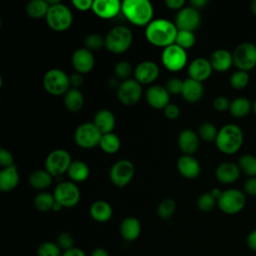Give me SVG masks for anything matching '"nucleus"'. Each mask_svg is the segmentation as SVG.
I'll return each mask as SVG.
<instances>
[{
    "label": "nucleus",
    "mask_w": 256,
    "mask_h": 256,
    "mask_svg": "<svg viewBox=\"0 0 256 256\" xmlns=\"http://www.w3.org/2000/svg\"><path fill=\"white\" fill-rule=\"evenodd\" d=\"M178 29L174 22L164 18L153 19L145 29V37L149 43L166 48L175 43Z\"/></svg>",
    "instance_id": "obj_1"
},
{
    "label": "nucleus",
    "mask_w": 256,
    "mask_h": 256,
    "mask_svg": "<svg viewBox=\"0 0 256 256\" xmlns=\"http://www.w3.org/2000/svg\"><path fill=\"white\" fill-rule=\"evenodd\" d=\"M121 13L133 25L146 27L153 20L154 8L148 0H124Z\"/></svg>",
    "instance_id": "obj_2"
},
{
    "label": "nucleus",
    "mask_w": 256,
    "mask_h": 256,
    "mask_svg": "<svg viewBox=\"0 0 256 256\" xmlns=\"http://www.w3.org/2000/svg\"><path fill=\"white\" fill-rule=\"evenodd\" d=\"M215 142L220 152L232 155L242 146L243 132L236 124H226L218 131Z\"/></svg>",
    "instance_id": "obj_3"
},
{
    "label": "nucleus",
    "mask_w": 256,
    "mask_h": 256,
    "mask_svg": "<svg viewBox=\"0 0 256 256\" xmlns=\"http://www.w3.org/2000/svg\"><path fill=\"white\" fill-rule=\"evenodd\" d=\"M133 41L131 30L124 25L113 27L105 36V48L114 53L121 54L126 52Z\"/></svg>",
    "instance_id": "obj_4"
},
{
    "label": "nucleus",
    "mask_w": 256,
    "mask_h": 256,
    "mask_svg": "<svg viewBox=\"0 0 256 256\" xmlns=\"http://www.w3.org/2000/svg\"><path fill=\"white\" fill-rule=\"evenodd\" d=\"M45 19L47 25L52 30L61 32L67 30L71 26L73 22V15L68 6L59 2L58 4L49 6Z\"/></svg>",
    "instance_id": "obj_5"
},
{
    "label": "nucleus",
    "mask_w": 256,
    "mask_h": 256,
    "mask_svg": "<svg viewBox=\"0 0 256 256\" xmlns=\"http://www.w3.org/2000/svg\"><path fill=\"white\" fill-rule=\"evenodd\" d=\"M43 87L51 95H64L70 88L69 76L61 69L53 68L43 76Z\"/></svg>",
    "instance_id": "obj_6"
},
{
    "label": "nucleus",
    "mask_w": 256,
    "mask_h": 256,
    "mask_svg": "<svg viewBox=\"0 0 256 256\" xmlns=\"http://www.w3.org/2000/svg\"><path fill=\"white\" fill-rule=\"evenodd\" d=\"M246 204L245 194L238 189H227L217 200L219 209L228 215H234L243 210Z\"/></svg>",
    "instance_id": "obj_7"
},
{
    "label": "nucleus",
    "mask_w": 256,
    "mask_h": 256,
    "mask_svg": "<svg viewBox=\"0 0 256 256\" xmlns=\"http://www.w3.org/2000/svg\"><path fill=\"white\" fill-rule=\"evenodd\" d=\"M102 135L103 134L93 122H85L76 128L74 141L77 146L84 149H90L99 146Z\"/></svg>",
    "instance_id": "obj_8"
},
{
    "label": "nucleus",
    "mask_w": 256,
    "mask_h": 256,
    "mask_svg": "<svg viewBox=\"0 0 256 256\" xmlns=\"http://www.w3.org/2000/svg\"><path fill=\"white\" fill-rule=\"evenodd\" d=\"M55 201L62 205L63 208L75 207L81 198L80 189L72 181H64L59 183L53 192Z\"/></svg>",
    "instance_id": "obj_9"
},
{
    "label": "nucleus",
    "mask_w": 256,
    "mask_h": 256,
    "mask_svg": "<svg viewBox=\"0 0 256 256\" xmlns=\"http://www.w3.org/2000/svg\"><path fill=\"white\" fill-rule=\"evenodd\" d=\"M233 55V65H235L238 70L250 71L256 66V46L250 42H243L239 44Z\"/></svg>",
    "instance_id": "obj_10"
},
{
    "label": "nucleus",
    "mask_w": 256,
    "mask_h": 256,
    "mask_svg": "<svg viewBox=\"0 0 256 256\" xmlns=\"http://www.w3.org/2000/svg\"><path fill=\"white\" fill-rule=\"evenodd\" d=\"M72 163L71 156L64 149H55L51 151L45 160V170L52 176H60L68 171Z\"/></svg>",
    "instance_id": "obj_11"
},
{
    "label": "nucleus",
    "mask_w": 256,
    "mask_h": 256,
    "mask_svg": "<svg viewBox=\"0 0 256 256\" xmlns=\"http://www.w3.org/2000/svg\"><path fill=\"white\" fill-rule=\"evenodd\" d=\"M161 61L166 69L173 72L180 71L187 64L186 50L175 43L167 46L162 51Z\"/></svg>",
    "instance_id": "obj_12"
},
{
    "label": "nucleus",
    "mask_w": 256,
    "mask_h": 256,
    "mask_svg": "<svg viewBox=\"0 0 256 256\" xmlns=\"http://www.w3.org/2000/svg\"><path fill=\"white\" fill-rule=\"evenodd\" d=\"M135 173L134 164L127 159H122L115 162L109 171V177L111 182L119 187H125L130 183Z\"/></svg>",
    "instance_id": "obj_13"
},
{
    "label": "nucleus",
    "mask_w": 256,
    "mask_h": 256,
    "mask_svg": "<svg viewBox=\"0 0 256 256\" xmlns=\"http://www.w3.org/2000/svg\"><path fill=\"white\" fill-rule=\"evenodd\" d=\"M142 96V85L135 79H127L120 82L117 89L119 101L126 106L136 104Z\"/></svg>",
    "instance_id": "obj_14"
},
{
    "label": "nucleus",
    "mask_w": 256,
    "mask_h": 256,
    "mask_svg": "<svg viewBox=\"0 0 256 256\" xmlns=\"http://www.w3.org/2000/svg\"><path fill=\"white\" fill-rule=\"evenodd\" d=\"M175 25L178 30L192 31L196 30L201 23V16L199 10L192 6L183 7L179 10L175 17Z\"/></svg>",
    "instance_id": "obj_15"
},
{
    "label": "nucleus",
    "mask_w": 256,
    "mask_h": 256,
    "mask_svg": "<svg viewBox=\"0 0 256 256\" xmlns=\"http://www.w3.org/2000/svg\"><path fill=\"white\" fill-rule=\"evenodd\" d=\"M71 62L75 71L83 75L89 73L93 69L95 59L92 52L84 47L78 48L73 52Z\"/></svg>",
    "instance_id": "obj_16"
},
{
    "label": "nucleus",
    "mask_w": 256,
    "mask_h": 256,
    "mask_svg": "<svg viewBox=\"0 0 256 256\" xmlns=\"http://www.w3.org/2000/svg\"><path fill=\"white\" fill-rule=\"evenodd\" d=\"M160 74L158 65L150 60L140 62L134 69L135 80L142 84H150L154 82Z\"/></svg>",
    "instance_id": "obj_17"
},
{
    "label": "nucleus",
    "mask_w": 256,
    "mask_h": 256,
    "mask_svg": "<svg viewBox=\"0 0 256 256\" xmlns=\"http://www.w3.org/2000/svg\"><path fill=\"white\" fill-rule=\"evenodd\" d=\"M122 2L119 0H94L93 13L102 19H112L121 12Z\"/></svg>",
    "instance_id": "obj_18"
},
{
    "label": "nucleus",
    "mask_w": 256,
    "mask_h": 256,
    "mask_svg": "<svg viewBox=\"0 0 256 256\" xmlns=\"http://www.w3.org/2000/svg\"><path fill=\"white\" fill-rule=\"evenodd\" d=\"M145 98L152 108L164 109L169 104L170 94L164 86L152 85L146 90Z\"/></svg>",
    "instance_id": "obj_19"
},
{
    "label": "nucleus",
    "mask_w": 256,
    "mask_h": 256,
    "mask_svg": "<svg viewBox=\"0 0 256 256\" xmlns=\"http://www.w3.org/2000/svg\"><path fill=\"white\" fill-rule=\"evenodd\" d=\"M213 68L210 61L202 57L194 59L188 66L189 78H192L201 83L210 77Z\"/></svg>",
    "instance_id": "obj_20"
},
{
    "label": "nucleus",
    "mask_w": 256,
    "mask_h": 256,
    "mask_svg": "<svg viewBox=\"0 0 256 256\" xmlns=\"http://www.w3.org/2000/svg\"><path fill=\"white\" fill-rule=\"evenodd\" d=\"M119 232L122 239L126 242H133L137 240L141 234L140 221L133 216L124 218L120 223Z\"/></svg>",
    "instance_id": "obj_21"
},
{
    "label": "nucleus",
    "mask_w": 256,
    "mask_h": 256,
    "mask_svg": "<svg viewBox=\"0 0 256 256\" xmlns=\"http://www.w3.org/2000/svg\"><path fill=\"white\" fill-rule=\"evenodd\" d=\"M178 172L187 179H194L200 174L201 168L198 160L193 155H182L177 161Z\"/></svg>",
    "instance_id": "obj_22"
},
{
    "label": "nucleus",
    "mask_w": 256,
    "mask_h": 256,
    "mask_svg": "<svg viewBox=\"0 0 256 256\" xmlns=\"http://www.w3.org/2000/svg\"><path fill=\"white\" fill-rule=\"evenodd\" d=\"M178 146L184 155H193L199 148V135L190 129H184L178 136Z\"/></svg>",
    "instance_id": "obj_23"
},
{
    "label": "nucleus",
    "mask_w": 256,
    "mask_h": 256,
    "mask_svg": "<svg viewBox=\"0 0 256 256\" xmlns=\"http://www.w3.org/2000/svg\"><path fill=\"white\" fill-rule=\"evenodd\" d=\"M240 168L232 162H224L217 166L215 170L216 179L224 184H230L240 177Z\"/></svg>",
    "instance_id": "obj_24"
},
{
    "label": "nucleus",
    "mask_w": 256,
    "mask_h": 256,
    "mask_svg": "<svg viewBox=\"0 0 256 256\" xmlns=\"http://www.w3.org/2000/svg\"><path fill=\"white\" fill-rule=\"evenodd\" d=\"M203 85L201 82L196 81L192 78H186L183 80V88L181 92V96L187 102L195 103L199 101L203 96Z\"/></svg>",
    "instance_id": "obj_25"
},
{
    "label": "nucleus",
    "mask_w": 256,
    "mask_h": 256,
    "mask_svg": "<svg viewBox=\"0 0 256 256\" xmlns=\"http://www.w3.org/2000/svg\"><path fill=\"white\" fill-rule=\"evenodd\" d=\"M209 61L213 70L225 72L233 65V55L226 49H217L211 54Z\"/></svg>",
    "instance_id": "obj_26"
},
{
    "label": "nucleus",
    "mask_w": 256,
    "mask_h": 256,
    "mask_svg": "<svg viewBox=\"0 0 256 256\" xmlns=\"http://www.w3.org/2000/svg\"><path fill=\"white\" fill-rule=\"evenodd\" d=\"M93 123L102 134H107L113 131L116 121L112 111L108 109H101L94 115Z\"/></svg>",
    "instance_id": "obj_27"
},
{
    "label": "nucleus",
    "mask_w": 256,
    "mask_h": 256,
    "mask_svg": "<svg viewBox=\"0 0 256 256\" xmlns=\"http://www.w3.org/2000/svg\"><path fill=\"white\" fill-rule=\"evenodd\" d=\"M19 183V173L15 165L2 168L0 171V190L3 192L12 191Z\"/></svg>",
    "instance_id": "obj_28"
},
{
    "label": "nucleus",
    "mask_w": 256,
    "mask_h": 256,
    "mask_svg": "<svg viewBox=\"0 0 256 256\" xmlns=\"http://www.w3.org/2000/svg\"><path fill=\"white\" fill-rule=\"evenodd\" d=\"M89 212L92 219L100 223L109 221L113 215V209L111 205L104 200H97L93 202L90 206Z\"/></svg>",
    "instance_id": "obj_29"
},
{
    "label": "nucleus",
    "mask_w": 256,
    "mask_h": 256,
    "mask_svg": "<svg viewBox=\"0 0 256 256\" xmlns=\"http://www.w3.org/2000/svg\"><path fill=\"white\" fill-rule=\"evenodd\" d=\"M64 105L70 112H78L84 105L82 92L77 88H70L64 94Z\"/></svg>",
    "instance_id": "obj_30"
},
{
    "label": "nucleus",
    "mask_w": 256,
    "mask_h": 256,
    "mask_svg": "<svg viewBox=\"0 0 256 256\" xmlns=\"http://www.w3.org/2000/svg\"><path fill=\"white\" fill-rule=\"evenodd\" d=\"M89 173H90V170L88 165L81 160L72 161L67 171L68 177L74 183L85 181L89 177Z\"/></svg>",
    "instance_id": "obj_31"
},
{
    "label": "nucleus",
    "mask_w": 256,
    "mask_h": 256,
    "mask_svg": "<svg viewBox=\"0 0 256 256\" xmlns=\"http://www.w3.org/2000/svg\"><path fill=\"white\" fill-rule=\"evenodd\" d=\"M52 177L46 170H35L29 175V184L35 189L42 190L51 185Z\"/></svg>",
    "instance_id": "obj_32"
},
{
    "label": "nucleus",
    "mask_w": 256,
    "mask_h": 256,
    "mask_svg": "<svg viewBox=\"0 0 256 256\" xmlns=\"http://www.w3.org/2000/svg\"><path fill=\"white\" fill-rule=\"evenodd\" d=\"M49 10L47 0H31L26 5V12L30 18L41 19L45 18Z\"/></svg>",
    "instance_id": "obj_33"
},
{
    "label": "nucleus",
    "mask_w": 256,
    "mask_h": 256,
    "mask_svg": "<svg viewBox=\"0 0 256 256\" xmlns=\"http://www.w3.org/2000/svg\"><path fill=\"white\" fill-rule=\"evenodd\" d=\"M251 108H252V104L247 98L239 97L234 99L232 102H230L229 111L232 116L236 118H242L250 113Z\"/></svg>",
    "instance_id": "obj_34"
},
{
    "label": "nucleus",
    "mask_w": 256,
    "mask_h": 256,
    "mask_svg": "<svg viewBox=\"0 0 256 256\" xmlns=\"http://www.w3.org/2000/svg\"><path fill=\"white\" fill-rule=\"evenodd\" d=\"M121 146V141L119 137L111 132L107 134H103L99 143V147L107 154H114L116 153Z\"/></svg>",
    "instance_id": "obj_35"
},
{
    "label": "nucleus",
    "mask_w": 256,
    "mask_h": 256,
    "mask_svg": "<svg viewBox=\"0 0 256 256\" xmlns=\"http://www.w3.org/2000/svg\"><path fill=\"white\" fill-rule=\"evenodd\" d=\"M55 204V198L53 194L48 192H40L34 199L35 208L40 212H48L53 210Z\"/></svg>",
    "instance_id": "obj_36"
},
{
    "label": "nucleus",
    "mask_w": 256,
    "mask_h": 256,
    "mask_svg": "<svg viewBox=\"0 0 256 256\" xmlns=\"http://www.w3.org/2000/svg\"><path fill=\"white\" fill-rule=\"evenodd\" d=\"M177 204L172 198L163 199L157 206V215L163 220H169L176 211Z\"/></svg>",
    "instance_id": "obj_37"
},
{
    "label": "nucleus",
    "mask_w": 256,
    "mask_h": 256,
    "mask_svg": "<svg viewBox=\"0 0 256 256\" xmlns=\"http://www.w3.org/2000/svg\"><path fill=\"white\" fill-rule=\"evenodd\" d=\"M238 166L240 170L250 176L256 177V157L251 154H244L239 158Z\"/></svg>",
    "instance_id": "obj_38"
},
{
    "label": "nucleus",
    "mask_w": 256,
    "mask_h": 256,
    "mask_svg": "<svg viewBox=\"0 0 256 256\" xmlns=\"http://www.w3.org/2000/svg\"><path fill=\"white\" fill-rule=\"evenodd\" d=\"M62 253L63 251L61 248L53 241L42 242L36 250L37 256H62Z\"/></svg>",
    "instance_id": "obj_39"
},
{
    "label": "nucleus",
    "mask_w": 256,
    "mask_h": 256,
    "mask_svg": "<svg viewBox=\"0 0 256 256\" xmlns=\"http://www.w3.org/2000/svg\"><path fill=\"white\" fill-rule=\"evenodd\" d=\"M196 42V37L194 32L187 31V30H178L175 44L180 46L181 48L187 50L194 46Z\"/></svg>",
    "instance_id": "obj_40"
},
{
    "label": "nucleus",
    "mask_w": 256,
    "mask_h": 256,
    "mask_svg": "<svg viewBox=\"0 0 256 256\" xmlns=\"http://www.w3.org/2000/svg\"><path fill=\"white\" fill-rule=\"evenodd\" d=\"M85 48L89 51H99L103 47H105V38H103L100 34L91 33L86 36L84 41Z\"/></svg>",
    "instance_id": "obj_41"
},
{
    "label": "nucleus",
    "mask_w": 256,
    "mask_h": 256,
    "mask_svg": "<svg viewBox=\"0 0 256 256\" xmlns=\"http://www.w3.org/2000/svg\"><path fill=\"white\" fill-rule=\"evenodd\" d=\"M249 74L246 71L237 70L230 77V84L236 90H241L245 88L249 83Z\"/></svg>",
    "instance_id": "obj_42"
},
{
    "label": "nucleus",
    "mask_w": 256,
    "mask_h": 256,
    "mask_svg": "<svg viewBox=\"0 0 256 256\" xmlns=\"http://www.w3.org/2000/svg\"><path fill=\"white\" fill-rule=\"evenodd\" d=\"M198 135L204 141L212 142V141L216 140L217 135H218V130L212 123L205 122L200 125L199 130H198Z\"/></svg>",
    "instance_id": "obj_43"
},
{
    "label": "nucleus",
    "mask_w": 256,
    "mask_h": 256,
    "mask_svg": "<svg viewBox=\"0 0 256 256\" xmlns=\"http://www.w3.org/2000/svg\"><path fill=\"white\" fill-rule=\"evenodd\" d=\"M217 204V200L212 196L210 192L201 194L197 199V207L202 212L211 211Z\"/></svg>",
    "instance_id": "obj_44"
},
{
    "label": "nucleus",
    "mask_w": 256,
    "mask_h": 256,
    "mask_svg": "<svg viewBox=\"0 0 256 256\" xmlns=\"http://www.w3.org/2000/svg\"><path fill=\"white\" fill-rule=\"evenodd\" d=\"M132 72H133V70H132L131 64L124 60L117 62V64L114 67V73H115L116 78H118L122 81L127 80L128 77L132 74Z\"/></svg>",
    "instance_id": "obj_45"
},
{
    "label": "nucleus",
    "mask_w": 256,
    "mask_h": 256,
    "mask_svg": "<svg viewBox=\"0 0 256 256\" xmlns=\"http://www.w3.org/2000/svg\"><path fill=\"white\" fill-rule=\"evenodd\" d=\"M56 243L58 244V246L61 248V250L64 252L66 250H69L74 246V237L71 233L69 232H61L56 239Z\"/></svg>",
    "instance_id": "obj_46"
},
{
    "label": "nucleus",
    "mask_w": 256,
    "mask_h": 256,
    "mask_svg": "<svg viewBox=\"0 0 256 256\" xmlns=\"http://www.w3.org/2000/svg\"><path fill=\"white\" fill-rule=\"evenodd\" d=\"M165 88L167 89L169 94H181L183 88V80L177 77L170 78L167 81Z\"/></svg>",
    "instance_id": "obj_47"
},
{
    "label": "nucleus",
    "mask_w": 256,
    "mask_h": 256,
    "mask_svg": "<svg viewBox=\"0 0 256 256\" xmlns=\"http://www.w3.org/2000/svg\"><path fill=\"white\" fill-rule=\"evenodd\" d=\"M0 165L3 168L10 167V166L14 165L13 155L7 149H4V148L0 149Z\"/></svg>",
    "instance_id": "obj_48"
},
{
    "label": "nucleus",
    "mask_w": 256,
    "mask_h": 256,
    "mask_svg": "<svg viewBox=\"0 0 256 256\" xmlns=\"http://www.w3.org/2000/svg\"><path fill=\"white\" fill-rule=\"evenodd\" d=\"M163 110H164L165 117L170 119V120H175L180 115L179 107L176 104H173V103H169Z\"/></svg>",
    "instance_id": "obj_49"
},
{
    "label": "nucleus",
    "mask_w": 256,
    "mask_h": 256,
    "mask_svg": "<svg viewBox=\"0 0 256 256\" xmlns=\"http://www.w3.org/2000/svg\"><path fill=\"white\" fill-rule=\"evenodd\" d=\"M213 106L216 110L218 111H225L227 109H229L230 107V102L229 100L224 97V96H218L214 99L213 101Z\"/></svg>",
    "instance_id": "obj_50"
},
{
    "label": "nucleus",
    "mask_w": 256,
    "mask_h": 256,
    "mask_svg": "<svg viewBox=\"0 0 256 256\" xmlns=\"http://www.w3.org/2000/svg\"><path fill=\"white\" fill-rule=\"evenodd\" d=\"M72 5L79 11L92 10L93 1L92 0H73Z\"/></svg>",
    "instance_id": "obj_51"
},
{
    "label": "nucleus",
    "mask_w": 256,
    "mask_h": 256,
    "mask_svg": "<svg viewBox=\"0 0 256 256\" xmlns=\"http://www.w3.org/2000/svg\"><path fill=\"white\" fill-rule=\"evenodd\" d=\"M244 191L246 194L256 196V177H250L244 184Z\"/></svg>",
    "instance_id": "obj_52"
},
{
    "label": "nucleus",
    "mask_w": 256,
    "mask_h": 256,
    "mask_svg": "<svg viewBox=\"0 0 256 256\" xmlns=\"http://www.w3.org/2000/svg\"><path fill=\"white\" fill-rule=\"evenodd\" d=\"M69 80H70L71 87L78 89V87L81 86L82 83H83V75L80 74V73L75 72V73H73L72 75L69 76Z\"/></svg>",
    "instance_id": "obj_53"
},
{
    "label": "nucleus",
    "mask_w": 256,
    "mask_h": 256,
    "mask_svg": "<svg viewBox=\"0 0 256 256\" xmlns=\"http://www.w3.org/2000/svg\"><path fill=\"white\" fill-rule=\"evenodd\" d=\"M165 5L171 10H181L185 5L184 0H165Z\"/></svg>",
    "instance_id": "obj_54"
},
{
    "label": "nucleus",
    "mask_w": 256,
    "mask_h": 256,
    "mask_svg": "<svg viewBox=\"0 0 256 256\" xmlns=\"http://www.w3.org/2000/svg\"><path fill=\"white\" fill-rule=\"evenodd\" d=\"M246 243H247V246L249 247V249L256 252V229L252 230L248 234L247 239H246Z\"/></svg>",
    "instance_id": "obj_55"
},
{
    "label": "nucleus",
    "mask_w": 256,
    "mask_h": 256,
    "mask_svg": "<svg viewBox=\"0 0 256 256\" xmlns=\"http://www.w3.org/2000/svg\"><path fill=\"white\" fill-rule=\"evenodd\" d=\"M62 256H87V254L78 247H73L69 250H66L62 253Z\"/></svg>",
    "instance_id": "obj_56"
},
{
    "label": "nucleus",
    "mask_w": 256,
    "mask_h": 256,
    "mask_svg": "<svg viewBox=\"0 0 256 256\" xmlns=\"http://www.w3.org/2000/svg\"><path fill=\"white\" fill-rule=\"evenodd\" d=\"M90 256H110V254H109V252L105 248L97 247V248H94L91 251Z\"/></svg>",
    "instance_id": "obj_57"
},
{
    "label": "nucleus",
    "mask_w": 256,
    "mask_h": 256,
    "mask_svg": "<svg viewBox=\"0 0 256 256\" xmlns=\"http://www.w3.org/2000/svg\"><path fill=\"white\" fill-rule=\"evenodd\" d=\"M207 3H208L207 0H191V1H190L191 6H192L193 8H195V9H197V10H199V9L202 8V7H204Z\"/></svg>",
    "instance_id": "obj_58"
},
{
    "label": "nucleus",
    "mask_w": 256,
    "mask_h": 256,
    "mask_svg": "<svg viewBox=\"0 0 256 256\" xmlns=\"http://www.w3.org/2000/svg\"><path fill=\"white\" fill-rule=\"evenodd\" d=\"M119 79L118 78H110L109 80H108V85H109V87L110 88H116V89H118V87H119V85H120V82L118 81Z\"/></svg>",
    "instance_id": "obj_59"
},
{
    "label": "nucleus",
    "mask_w": 256,
    "mask_h": 256,
    "mask_svg": "<svg viewBox=\"0 0 256 256\" xmlns=\"http://www.w3.org/2000/svg\"><path fill=\"white\" fill-rule=\"evenodd\" d=\"M222 192H223V191H221L219 188H213V189L210 191V193L212 194V196H213L216 200H218V199L220 198V196L222 195Z\"/></svg>",
    "instance_id": "obj_60"
},
{
    "label": "nucleus",
    "mask_w": 256,
    "mask_h": 256,
    "mask_svg": "<svg viewBox=\"0 0 256 256\" xmlns=\"http://www.w3.org/2000/svg\"><path fill=\"white\" fill-rule=\"evenodd\" d=\"M62 208H63V207H62V205H60L58 202H56V201H55V204H54V206H53V210H52V211L58 212V211H60Z\"/></svg>",
    "instance_id": "obj_61"
},
{
    "label": "nucleus",
    "mask_w": 256,
    "mask_h": 256,
    "mask_svg": "<svg viewBox=\"0 0 256 256\" xmlns=\"http://www.w3.org/2000/svg\"><path fill=\"white\" fill-rule=\"evenodd\" d=\"M251 11H252L253 14L256 16V0H254V1L251 3Z\"/></svg>",
    "instance_id": "obj_62"
},
{
    "label": "nucleus",
    "mask_w": 256,
    "mask_h": 256,
    "mask_svg": "<svg viewBox=\"0 0 256 256\" xmlns=\"http://www.w3.org/2000/svg\"><path fill=\"white\" fill-rule=\"evenodd\" d=\"M252 108H253L254 113L256 114V99H255V101H254V103H253V105H252Z\"/></svg>",
    "instance_id": "obj_63"
}]
</instances>
